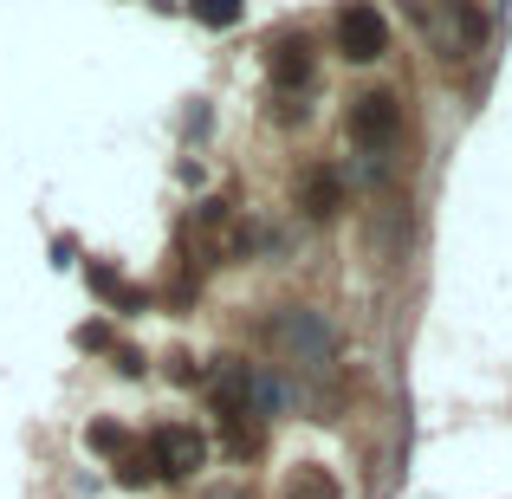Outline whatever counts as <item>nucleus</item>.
<instances>
[{"mask_svg":"<svg viewBox=\"0 0 512 499\" xmlns=\"http://www.w3.org/2000/svg\"><path fill=\"white\" fill-rule=\"evenodd\" d=\"M143 454H150V467H156L163 480H188L201 461H208V441H201L195 428L169 422V428H156V435H150V448H143Z\"/></svg>","mask_w":512,"mask_h":499,"instance_id":"obj_2","label":"nucleus"},{"mask_svg":"<svg viewBox=\"0 0 512 499\" xmlns=\"http://www.w3.org/2000/svg\"><path fill=\"white\" fill-rule=\"evenodd\" d=\"M201 499H247V487H208Z\"/></svg>","mask_w":512,"mask_h":499,"instance_id":"obj_9","label":"nucleus"},{"mask_svg":"<svg viewBox=\"0 0 512 499\" xmlns=\"http://www.w3.org/2000/svg\"><path fill=\"white\" fill-rule=\"evenodd\" d=\"M279 499H344V493H338V480H331L325 467H312V461H305L299 474L286 480V493H279Z\"/></svg>","mask_w":512,"mask_h":499,"instance_id":"obj_7","label":"nucleus"},{"mask_svg":"<svg viewBox=\"0 0 512 499\" xmlns=\"http://www.w3.org/2000/svg\"><path fill=\"white\" fill-rule=\"evenodd\" d=\"M299 208L312 214V221H331V214L344 208V182H338L331 169H312V175H305V195H299Z\"/></svg>","mask_w":512,"mask_h":499,"instance_id":"obj_6","label":"nucleus"},{"mask_svg":"<svg viewBox=\"0 0 512 499\" xmlns=\"http://www.w3.org/2000/svg\"><path fill=\"white\" fill-rule=\"evenodd\" d=\"M350 137L370 156H383L389 143L402 137V98L396 91H363V98H350Z\"/></svg>","mask_w":512,"mask_h":499,"instance_id":"obj_1","label":"nucleus"},{"mask_svg":"<svg viewBox=\"0 0 512 499\" xmlns=\"http://www.w3.org/2000/svg\"><path fill=\"white\" fill-rule=\"evenodd\" d=\"M91 448H98V454H117V461H124V454H130V435H124L117 422H98V428H91Z\"/></svg>","mask_w":512,"mask_h":499,"instance_id":"obj_8","label":"nucleus"},{"mask_svg":"<svg viewBox=\"0 0 512 499\" xmlns=\"http://www.w3.org/2000/svg\"><path fill=\"white\" fill-rule=\"evenodd\" d=\"M338 46L350 65H376L389 52V20L376 7H344L338 13Z\"/></svg>","mask_w":512,"mask_h":499,"instance_id":"obj_3","label":"nucleus"},{"mask_svg":"<svg viewBox=\"0 0 512 499\" xmlns=\"http://www.w3.org/2000/svg\"><path fill=\"white\" fill-rule=\"evenodd\" d=\"M273 331H279V344L292 350V363H305V370H331V331L318 325V312H299V305H292Z\"/></svg>","mask_w":512,"mask_h":499,"instance_id":"obj_4","label":"nucleus"},{"mask_svg":"<svg viewBox=\"0 0 512 499\" xmlns=\"http://www.w3.org/2000/svg\"><path fill=\"white\" fill-rule=\"evenodd\" d=\"M305 78H312V39H305V33L299 39H279V46H273V85L292 98Z\"/></svg>","mask_w":512,"mask_h":499,"instance_id":"obj_5","label":"nucleus"}]
</instances>
